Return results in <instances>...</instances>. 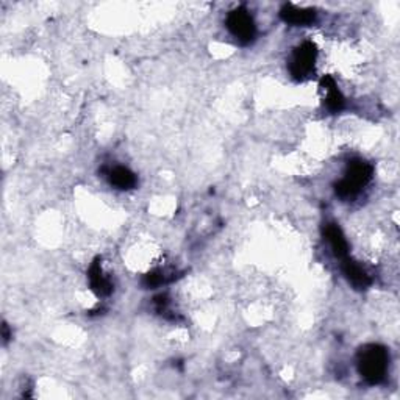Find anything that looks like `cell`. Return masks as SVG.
<instances>
[{
	"instance_id": "6da1fadb",
	"label": "cell",
	"mask_w": 400,
	"mask_h": 400,
	"mask_svg": "<svg viewBox=\"0 0 400 400\" xmlns=\"http://www.w3.org/2000/svg\"><path fill=\"white\" fill-rule=\"evenodd\" d=\"M356 364L358 372L364 380L369 385H378L388 374L389 354L380 344H366L358 350Z\"/></svg>"
},
{
	"instance_id": "ba28073f",
	"label": "cell",
	"mask_w": 400,
	"mask_h": 400,
	"mask_svg": "<svg viewBox=\"0 0 400 400\" xmlns=\"http://www.w3.org/2000/svg\"><path fill=\"white\" fill-rule=\"evenodd\" d=\"M280 18H282L286 24L296 25V27H305L310 25L316 20V11L310 8H299V6L292 4H286L282 10H280Z\"/></svg>"
},
{
	"instance_id": "9c48e42d",
	"label": "cell",
	"mask_w": 400,
	"mask_h": 400,
	"mask_svg": "<svg viewBox=\"0 0 400 400\" xmlns=\"http://www.w3.org/2000/svg\"><path fill=\"white\" fill-rule=\"evenodd\" d=\"M324 236H325V240L328 241L330 247H332L336 258L344 259V258L349 257V244H347L346 236H344L342 230L340 228L338 224H335V222L325 224Z\"/></svg>"
},
{
	"instance_id": "8992f818",
	"label": "cell",
	"mask_w": 400,
	"mask_h": 400,
	"mask_svg": "<svg viewBox=\"0 0 400 400\" xmlns=\"http://www.w3.org/2000/svg\"><path fill=\"white\" fill-rule=\"evenodd\" d=\"M88 280H89L91 291H93L96 296L107 297L111 292H113V282H111V280L103 273L101 258H96L93 264L89 266Z\"/></svg>"
},
{
	"instance_id": "7a4b0ae2",
	"label": "cell",
	"mask_w": 400,
	"mask_h": 400,
	"mask_svg": "<svg viewBox=\"0 0 400 400\" xmlns=\"http://www.w3.org/2000/svg\"><path fill=\"white\" fill-rule=\"evenodd\" d=\"M374 175V167L364 160H352L344 177L335 183V193L342 200H350L361 193Z\"/></svg>"
},
{
	"instance_id": "8fae6325",
	"label": "cell",
	"mask_w": 400,
	"mask_h": 400,
	"mask_svg": "<svg viewBox=\"0 0 400 400\" xmlns=\"http://www.w3.org/2000/svg\"><path fill=\"white\" fill-rule=\"evenodd\" d=\"M166 282H167V278H166L164 271L155 269L149 273H146L144 278H143V286L144 288H157V286L163 285Z\"/></svg>"
},
{
	"instance_id": "30bf717a",
	"label": "cell",
	"mask_w": 400,
	"mask_h": 400,
	"mask_svg": "<svg viewBox=\"0 0 400 400\" xmlns=\"http://www.w3.org/2000/svg\"><path fill=\"white\" fill-rule=\"evenodd\" d=\"M107 177L110 183L117 189H131L138 183L136 175L133 174L129 167L124 166L110 167V169H107Z\"/></svg>"
},
{
	"instance_id": "3957f363",
	"label": "cell",
	"mask_w": 400,
	"mask_h": 400,
	"mask_svg": "<svg viewBox=\"0 0 400 400\" xmlns=\"http://www.w3.org/2000/svg\"><path fill=\"white\" fill-rule=\"evenodd\" d=\"M316 60H318V47L313 41H304L300 46L294 49L290 61V72L292 79L299 82L305 80L314 71Z\"/></svg>"
},
{
	"instance_id": "277c9868",
	"label": "cell",
	"mask_w": 400,
	"mask_h": 400,
	"mask_svg": "<svg viewBox=\"0 0 400 400\" xmlns=\"http://www.w3.org/2000/svg\"><path fill=\"white\" fill-rule=\"evenodd\" d=\"M228 32L233 34L236 41H240L241 44H249L255 39L257 27L254 22V18L250 16V13L240 6L228 13L226 19Z\"/></svg>"
},
{
	"instance_id": "5b68a950",
	"label": "cell",
	"mask_w": 400,
	"mask_h": 400,
	"mask_svg": "<svg viewBox=\"0 0 400 400\" xmlns=\"http://www.w3.org/2000/svg\"><path fill=\"white\" fill-rule=\"evenodd\" d=\"M341 269L344 277L347 278V282L352 285L355 290L363 291L368 290L372 285V278L369 277V273L363 269L361 264H358L355 259L350 257L341 259Z\"/></svg>"
},
{
	"instance_id": "52a82bcc",
	"label": "cell",
	"mask_w": 400,
	"mask_h": 400,
	"mask_svg": "<svg viewBox=\"0 0 400 400\" xmlns=\"http://www.w3.org/2000/svg\"><path fill=\"white\" fill-rule=\"evenodd\" d=\"M321 89L325 93L324 103H325V107L328 111H332V113H338V111H341L344 108L346 101H344V96L340 91L338 85H336V82L332 75L322 77Z\"/></svg>"
},
{
	"instance_id": "7c38bea8",
	"label": "cell",
	"mask_w": 400,
	"mask_h": 400,
	"mask_svg": "<svg viewBox=\"0 0 400 400\" xmlns=\"http://www.w3.org/2000/svg\"><path fill=\"white\" fill-rule=\"evenodd\" d=\"M2 332H4V341L6 342V341L10 340V330H8V325L4 324V325H2Z\"/></svg>"
}]
</instances>
